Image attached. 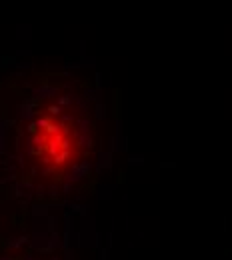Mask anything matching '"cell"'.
Masks as SVG:
<instances>
[{"mask_svg":"<svg viewBox=\"0 0 232 260\" xmlns=\"http://www.w3.org/2000/svg\"><path fill=\"white\" fill-rule=\"evenodd\" d=\"M30 158L48 176H64L84 154V128L67 112L42 110L28 128Z\"/></svg>","mask_w":232,"mask_h":260,"instance_id":"6da1fadb","label":"cell"}]
</instances>
